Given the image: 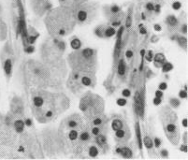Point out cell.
Here are the masks:
<instances>
[{
  "instance_id": "obj_1",
  "label": "cell",
  "mask_w": 188,
  "mask_h": 160,
  "mask_svg": "<svg viewBox=\"0 0 188 160\" xmlns=\"http://www.w3.org/2000/svg\"><path fill=\"white\" fill-rule=\"evenodd\" d=\"M44 23L52 35L66 36L76 24L74 10L70 7L60 5V7L52 9L47 12Z\"/></svg>"
},
{
  "instance_id": "obj_2",
  "label": "cell",
  "mask_w": 188,
  "mask_h": 160,
  "mask_svg": "<svg viewBox=\"0 0 188 160\" xmlns=\"http://www.w3.org/2000/svg\"><path fill=\"white\" fill-rule=\"evenodd\" d=\"M73 10L76 23L87 24L90 23L96 18L98 11V4L86 1L73 8Z\"/></svg>"
},
{
  "instance_id": "obj_3",
  "label": "cell",
  "mask_w": 188,
  "mask_h": 160,
  "mask_svg": "<svg viewBox=\"0 0 188 160\" xmlns=\"http://www.w3.org/2000/svg\"><path fill=\"white\" fill-rule=\"evenodd\" d=\"M163 113L162 114V118H163V124H164V129L166 132L167 137L169 138V140L174 143L177 144L179 141V131H178V127L175 124V121H176V116L175 114L171 112V110H168V109H164L163 110Z\"/></svg>"
},
{
  "instance_id": "obj_4",
  "label": "cell",
  "mask_w": 188,
  "mask_h": 160,
  "mask_svg": "<svg viewBox=\"0 0 188 160\" xmlns=\"http://www.w3.org/2000/svg\"><path fill=\"white\" fill-rule=\"evenodd\" d=\"M31 6L34 12L39 16H43L53 9L50 0H31Z\"/></svg>"
},
{
  "instance_id": "obj_5",
  "label": "cell",
  "mask_w": 188,
  "mask_h": 160,
  "mask_svg": "<svg viewBox=\"0 0 188 160\" xmlns=\"http://www.w3.org/2000/svg\"><path fill=\"white\" fill-rule=\"evenodd\" d=\"M130 131H129V128L127 125H124L121 129L115 131V137H116V140L118 141H120V143H124L127 142L129 138H130Z\"/></svg>"
},
{
  "instance_id": "obj_6",
  "label": "cell",
  "mask_w": 188,
  "mask_h": 160,
  "mask_svg": "<svg viewBox=\"0 0 188 160\" xmlns=\"http://www.w3.org/2000/svg\"><path fill=\"white\" fill-rule=\"evenodd\" d=\"M143 107H144V105H143L142 97H141L140 92H137L134 96V108L136 110L137 113L141 117L143 116V110H144Z\"/></svg>"
},
{
  "instance_id": "obj_7",
  "label": "cell",
  "mask_w": 188,
  "mask_h": 160,
  "mask_svg": "<svg viewBox=\"0 0 188 160\" xmlns=\"http://www.w3.org/2000/svg\"><path fill=\"white\" fill-rule=\"evenodd\" d=\"M166 23L170 30H175V29H179L180 28V21L179 19L175 16V15H168L166 18Z\"/></svg>"
},
{
  "instance_id": "obj_8",
  "label": "cell",
  "mask_w": 188,
  "mask_h": 160,
  "mask_svg": "<svg viewBox=\"0 0 188 160\" xmlns=\"http://www.w3.org/2000/svg\"><path fill=\"white\" fill-rule=\"evenodd\" d=\"M116 31L114 27H112L111 26H103V38H111L115 35Z\"/></svg>"
},
{
  "instance_id": "obj_9",
  "label": "cell",
  "mask_w": 188,
  "mask_h": 160,
  "mask_svg": "<svg viewBox=\"0 0 188 160\" xmlns=\"http://www.w3.org/2000/svg\"><path fill=\"white\" fill-rule=\"evenodd\" d=\"M116 152L120 154L124 158H131L132 157V151L128 147H122V148H117Z\"/></svg>"
},
{
  "instance_id": "obj_10",
  "label": "cell",
  "mask_w": 188,
  "mask_h": 160,
  "mask_svg": "<svg viewBox=\"0 0 188 160\" xmlns=\"http://www.w3.org/2000/svg\"><path fill=\"white\" fill-rule=\"evenodd\" d=\"M124 122L121 119H114L111 123V127L114 131H117L119 129H121L124 126Z\"/></svg>"
},
{
  "instance_id": "obj_11",
  "label": "cell",
  "mask_w": 188,
  "mask_h": 160,
  "mask_svg": "<svg viewBox=\"0 0 188 160\" xmlns=\"http://www.w3.org/2000/svg\"><path fill=\"white\" fill-rule=\"evenodd\" d=\"M118 74L119 76H124L125 74V71H127V66H125V63H124V59H121L119 61V64H118Z\"/></svg>"
},
{
  "instance_id": "obj_12",
  "label": "cell",
  "mask_w": 188,
  "mask_h": 160,
  "mask_svg": "<svg viewBox=\"0 0 188 160\" xmlns=\"http://www.w3.org/2000/svg\"><path fill=\"white\" fill-rule=\"evenodd\" d=\"M132 12H133V6H131L129 9H128V11H127V15L125 16V26L127 28H129L132 24Z\"/></svg>"
},
{
  "instance_id": "obj_13",
  "label": "cell",
  "mask_w": 188,
  "mask_h": 160,
  "mask_svg": "<svg viewBox=\"0 0 188 160\" xmlns=\"http://www.w3.org/2000/svg\"><path fill=\"white\" fill-rule=\"evenodd\" d=\"M165 61H166V58H165V55L163 54H157L155 55V62L156 67L162 66L163 64L165 63Z\"/></svg>"
},
{
  "instance_id": "obj_14",
  "label": "cell",
  "mask_w": 188,
  "mask_h": 160,
  "mask_svg": "<svg viewBox=\"0 0 188 160\" xmlns=\"http://www.w3.org/2000/svg\"><path fill=\"white\" fill-rule=\"evenodd\" d=\"M68 127L70 129H76L79 125H80V119L79 118H74V119H69L67 123Z\"/></svg>"
},
{
  "instance_id": "obj_15",
  "label": "cell",
  "mask_w": 188,
  "mask_h": 160,
  "mask_svg": "<svg viewBox=\"0 0 188 160\" xmlns=\"http://www.w3.org/2000/svg\"><path fill=\"white\" fill-rule=\"evenodd\" d=\"M145 8V14H148V15H151L152 13H154L155 11V4L153 2H147L144 6Z\"/></svg>"
},
{
  "instance_id": "obj_16",
  "label": "cell",
  "mask_w": 188,
  "mask_h": 160,
  "mask_svg": "<svg viewBox=\"0 0 188 160\" xmlns=\"http://www.w3.org/2000/svg\"><path fill=\"white\" fill-rule=\"evenodd\" d=\"M79 138V134L76 129H70L68 132V140L71 141H75Z\"/></svg>"
},
{
  "instance_id": "obj_17",
  "label": "cell",
  "mask_w": 188,
  "mask_h": 160,
  "mask_svg": "<svg viewBox=\"0 0 188 160\" xmlns=\"http://www.w3.org/2000/svg\"><path fill=\"white\" fill-rule=\"evenodd\" d=\"M96 143H97L99 146H104V145L106 144L107 139H106V137L104 136V135L99 134V135H97V136H96Z\"/></svg>"
},
{
  "instance_id": "obj_18",
  "label": "cell",
  "mask_w": 188,
  "mask_h": 160,
  "mask_svg": "<svg viewBox=\"0 0 188 160\" xmlns=\"http://www.w3.org/2000/svg\"><path fill=\"white\" fill-rule=\"evenodd\" d=\"M70 46H71L72 49H74V50H79V49L81 48V46H82V42H81V40L79 39L75 38V39H73L71 40Z\"/></svg>"
},
{
  "instance_id": "obj_19",
  "label": "cell",
  "mask_w": 188,
  "mask_h": 160,
  "mask_svg": "<svg viewBox=\"0 0 188 160\" xmlns=\"http://www.w3.org/2000/svg\"><path fill=\"white\" fill-rule=\"evenodd\" d=\"M79 138H80L81 141L85 142V141H88L91 140V135H90V133H89L88 131H83V132L81 133Z\"/></svg>"
},
{
  "instance_id": "obj_20",
  "label": "cell",
  "mask_w": 188,
  "mask_h": 160,
  "mask_svg": "<svg viewBox=\"0 0 188 160\" xmlns=\"http://www.w3.org/2000/svg\"><path fill=\"white\" fill-rule=\"evenodd\" d=\"M82 83L84 86H91V85H93V79L90 76H82Z\"/></svg>"
},
{
  "instance_id": "obj_21",
  "label": "cell",
  "mask_w": 188,
  "mask_h": 160,
  "mask_svg": "<svg viewBox=\"0 0 188 160\" xmlns=\"http://www.w3.org/2000/svg\"><path fill=\"white\" fill-rule=\"evenodd\" d=\"M14 127H15V129L17 132H23V127H24V122L22 120H17L14 123Z\"/></svg>"
},
{
  "instance_id": "obj_22",
  "label": "cell",
  "mask_w": 188,
  "mask_h": 160,
  "mask_svg": "<svg viewBox=\"0 0 188 160\" xmlns=\"http://www.w3.org/2000/svg\"><path fill=\"white\" fill-rule=\"evenodd\" d=\"M11 67H12V64H11V61L9 59L6 60V62L4 64V70L6 72L7 75H9L11 73Z\"/></svg>"
},
{
  "instance_id": "obj_23",
  "label": "cell",
  "mask_w": 188,
  "mask_h": 160,
  "mask_svg": "<svg viewBox=\"0 0 188 160\" xmlns=\"http://www.w3.org/2000/svg\"><path fill=\"white\" fill-rule=\"evenodd\" d=\"M98 155V149L96 145H92L89 147V155L91 157H96Z\"/></svg>"
},
{
  "instance_id": "obj_24",
  "label": "cell",
  "mask_w": 188,
  "mask_h": 160,
  "mask_svg": "<svg viewBox=\"0 0 188 160\" xmlns=\"http://www.w3.org/2000/svg\"><path fill=\"white\" fill-rule=\"evenodd\" d=\"M144 144H145V146L147 147L148 150H152L154 143H153L151 138H149V137H147V136L144 137Z\"/></svg>"
},
{
  "instance_id": "obj_25",
  "label": "cell",
  "mask_w": 188,
  "mask_h": 160,
  "mask_svg": "<svg viewBox=\"0 0 188 160\" xmlns=\"http://www.w3.org/2000/svg\"><path fill=\"white\" fill-rule=\"evenodd\" d=\"M140 127L139 125L137 124V137H138V142H139V146H140V148L141 149V145H142V142H141V131H140Z\"/></svg>"
},
{
  "instance_id": "obj_26",
  "label": "cell",
  "mask_w": 188,
  "mask_h": 160,
  "mask_svg": "<svg viewBox=\"0 0 188 160\" xmlns=\"http://www.w3.org/2000/svg\"><path fill=\"white\" fill-rule=\"evenodd\" d=\"M103 123H104V121L102 120V118H100V117H98V116H96V117L94 119V121H93V124H94V126H96V127L102 126Z\"/></svg>"
},
{
  "instance_id": "obj_27",
  "label": "cell",
  "mask_w": 188,
  "mask_h": 160,
  "mask_svg": "<svg viewBox=\"0 0 188 160\" xmlns=\"http://www.w3.org/2000/svg\"><path fill=\"white\" fill-rule=\"evenodd\" d=\"M172 68H173V67H172V65L170 63H164V64L162 65V69H163V71H164V72H169Z\"/></svg>"
},
{
  "instance_id": "obj_28",
  "label": "cell",
  "mask_w": 188,
  "mask_h": 160,
  "mask_svg": "<svg viewBox=\"0 0 188 160\" xmlns=\"http://www.w3.org/2000/svg\"><path fill=\"white\" fill-rule=\"evenodd\" d=\"M177 40L179 42V44L181 46H183V48L186 47V43H187V40L185 38H183V37H177Z\"/></svg>"
},
{
  "instance_id": "obj_29",
  "label": "cell",
  "mask_w": 188,
  "mask_h": 160,
  "mask_svg": "<svg viewBox=\"0 0 188 160\" xmlns=\"http://www.w3.org/2000/svg\"><path fill=\"white\" fill-rule=\"evenodd\" d=\"M92 134L94 135V136H97V135L100 134V132H101V129H100V127H94L91 130Z\"/></svg>"
},
{
  "instance_id": "obj_30",
  "label": "cell",
  "mask_w": 188,
  "mask_h": 160,
  "mask_svg": "<svg viewBox=\"0 0 188 160\" xmlns=\"http://www.w3.org/2000/svg\"><path fill=\"white\" fill-rule=\"evenodd\" d=\"M86 1H88V0H72V9L75 8V7H77L78 5L80 4H82Z\"/></svg>"
},
{
  "instance_id": "obj_31",
  "label": "cell",
  "mask_w": 188,
  "mask_h": 160,
  "mask_svg": "<svg viewBox=\"0 0 188 160\" xmlns=\"http://www.w3.org/2000/svg\"><path fill=\"white\" fill-rule=\"evenodd\" d=\"M170 103H171L172 107H174V108H177L180 105V101L178 99H176V98H173V99H171Z\"/></svg>"
},
{
  "instance_id": "obj_32",
  "label": "cell",
  "mask_w": 188,
  "mask_h": 160,
  "mask_svg": "<svg viewBox=\"0 0 188 160\" xmlns=\"http://www.w3.org/2000/svg\"><path fill=\"white\" fill-rule=\"evenodd\" d=\"M181 7H182V5H181L180 2H174V3L172 4V8H173V9H175V10L180 9Z\"/></svg>"
},
{
  "instance_id": "obj_33",
  "label": "cell",
  "mask_w": 188,
  "mask_h": 160,
  "mask_svg": "<svg viewBox=\"0 0 188 160\" xmlns=\"http://www.w3.org/2000/svg\"><path fill=\"white\" fill-rule=\"evenodd\" d=\"M134 55V53H133V51H131V50H127V53H125V56H127V59H130V58H132V56Z\"/></svg>"
},
{
  "instance_id": "obj_34",
  "label": "cell",
  "mask_w": 188,
  "mask_h": 160,
  "mask_svg": "<svg viewBox=\"0 0 188 160\" xmlns=\"http://www.w3.org/2000/svg\"><path fill=\"white\" fill-rule=\"evenodd\" d=\"M146 60L149 61V62L153 60V52H152V51L148 52V54H147V55H146Z\"/></svg>"
},
{
  "instance_id": "obj_35",
  "label": "cell",
  "mask_w": 188,
  "mask_h": 160,
  "mask_svg": "<svg viewBox=\"0 0 188 160\" xmlns=\"http://www.w3.org/2000/svg\"><path fill=\"white\" fill-rule=\"evenodd\" d=\"M180 29H181V31L183 34H186L187 33V26H186V23H183V26H180Z\"/></svg>"
},
{
  "instance_id": "obj_36",
  "label": "cell",
  "mask_w": 188,
  "mask_h": 160,
  "mask_svg": "<svg viewBox=\"0 0 188 160\" xmlns=\"http://www.w3.org/2000/svg\"><path fill=\"white\" fill-rule=\"evenodd\" d=\"M117 104L120 106H124L125 104H127V100L124 99V98H120V99L117 100Z\"/></svg>"
},
{
  "instance_id": "obj_37",
  "label": "cell",
  "mask_w": 188,
  "mask_h": 160,
  "mask_svg": "<svg viewBox=\"0 0 188 160\" xmlns=\"http://www.w3.org/2000/svg\"><path fill=\"white\" fill-rule=\"evenodd\" d=\"M160 145H161V141L158 138H155V146L156 147V148H158V147H160Z\"/></svg>"
},
{
  "instance_id": "obj_38",
  "label": "cell",
  "mask_w": 188,
  "mask_h": 160,
  "mask_svg": "<svg viewBox=\"0 0 188 160\" xmlns=\"http://www.w3.org/2000/svg\"><path fill=\"white\" fill-rule=\"evenodd\" d=\"M122 94L124 96H130V91L128 89H124Z\"/></svg>"
},
{
  "instance_id": "obj_39",
  "label": "cell",
  "mask_w": 188,
  "mask_h": 160,
  "mask_svg": "<svg viewBox=\"0 0 188 160\" xmlns=\"http://www.w3.org/2000/svg\"><path fill=\"white\" fill-rule=\"evenodd\" d=\"M154 103H155V105H159L161 103V97H157L156 96L154 99Z\"/></svg>"
},
{
  "instance_id": "obj_40",
  "label": "cell",
  "mask_w": 188,
  "mask_h": 160,
  "mask_svg": "<svg viewBox=\"0 0 188 160\" xmlns=\"http://www.w3.org/2000/svg\"><path fill=\"white\" fill-rule=\"evenodd\" d=\"M179 96H180V97H182V98H185V97H187V93H186L185 91H181L180 94H179Z\"/></svg>"
},
{
  "instance_id": "obj_41",
  "label": "cell",
  "mask_w": 188,
  "mask_h": 160,
  "mask_svg": "<svg viewBox=\"0 0 188 160\" xmlns=\"http://www.w3.org/2000/svg\"><path fill=\"white\" fill-rule=\"evenodd\" d=\"M159 88H160V89H162V90H165V89H167V83H166V82H162V83H160V85H159Z\"/></svg>"
},
{
  "instance_id": "obj_42",
  "label": "cell",
  "mask_w": 188,
  "mask_h": 160,
  "mask_svg": "<svg viewBox=\"0 0 188 160\" xmlns=\"http://www.w3.org/2000/svg\"><path fill=\"white\" fill-rule=\"evenodd\" d=\"M155 96H156L157 97H162L163 93H162L161 91H156V92H155Z\"/></svg>"
},
{
  "instance_id": "obj_43",
  "label": "cell",
  "mask_w": 188,
  "mask_h": 160,
  "mask_svg": "<svg viewBox=\"0 0 188 160\" xmlns=\"http://www.w3.org/2000/svg\"><path fill=\"white\" fill-rule=\"evenodd\" d=\"M33 51H34L33 47H28V49H26V52H27V53H32Z\"/></svg>"
},
{
  "instance_id": "obj_44",
  "label": "cell",
  "mask_w": 188,
  "mask_h": 160,
  "mask_svg": "<svg viewBox=\"0 0 188 160\" xmlns=\"http://www.w3.org/2000/svg\"><path fill=\"white\" fill-rule=\"evenodd\" d=\"M155 30H158V31L161 30V27L159 26V24H155Z\"/></svg>"
},
{
  "instance_id": "obj_45",
  "label": "cell",
  "mask_w": 188,
  "mask_h": 160,
  "mask_svg": "<svg viewBox=\"0 0 188 160\" xmlns=\"http://www.w3.org/2000/svg\"><path fill=\"white\" fill-rule=\"evenodd\" d=\"M161 153H162V155H163L168 156V151H166V150H163V151H162Z\"/></svg>"
},
{
  "instance_id": "obj_46",
  "label": "cell",
  "mask_w": 188,
  "mask_h": 160,
  "mask_svg": "<svg viewBox=\"0 0 188 160\" xmlns=\"http://www.w3.org/2000/svg\"><path fill=\"white\" fill-rule=\"evenodd\" d=\"M26 125H27V126H30V125H31V121H30V120H26Z\"/></svg>"
},
{
  "instance_id": "obj_47",
  "label": "cell",
  "mask_w": 188,
  "mask_h": 160,
  "mask_svg": "<svg viewBox=\"0 0 188 160\" xmlns=\"http://www.w3.org/2000/svg\"><path fill=\"white\" fill-rule=\"evenodd\" d=\"M186 122H187V120H186V119H184V120H183V126H184V127H186V126H187Z\"/></svg>"
}]
</instances>
